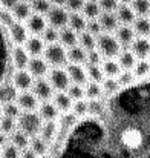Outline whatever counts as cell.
<instances>
[{"instance_id":"cell-47","label":"cell","mask_w":150,"mask_h":158,"mask_svg":"<svg viewBox=\"0 0 150 158\" xmlns=\"http://www.w3.org/2000/svg\"><path fill=\"white\" fill-rule=\"evenodd\" d=\"M20 154H22V151L18 148H15L12 143H6L2 148L0 158H20Z\"/></svg>"},{"instance_id":"cell-34","label":"cell","mask_w":150,"mask_h":158,"mask_svg":"<svg viewBox=\"0 0 150 158\" xmlns=\"http://www.w3.org/2000/svg\"><path fill=\"white\" fill-rule=\"evenodd\" d=\"M78 45L84 49V51H92V49H97V37L92 35L91 32L84 31V32H80L78 34Z\"/></svg>"},{"instance_id":"cell-59","label":"cell","mask_w":150,"mask_h":158,"mask_svg":"<svg viewBox=\"0 0 150 158\" xmlns=\"http://www.w3.org/2000/svg\"><path fill=\"white\" fill-rule=\"evenodd\" d=\"M20 2H25V3H29V5H31V3H32L34 0H20Z\"/></svg>"},{"instance_id":"cell-19","label":"cell","mask_w":150,"mask_h":158,"mask_svg":"<svg viewBox=\"0 0 150 158\" xmlns=\"http://www.w3.org/2000/svg\"><path fill=\"white\" fill-rule=\"evenodd\" d=\"M25 49L28 51V54L31 57H40L42 54L45 52L46 46H45V42L42 37L39 35H31L28 39V42L25 43Z\"/></svg>"},{"instance_id":"cell-22","label":"cell","mask_w":150,"mask_h":158,"mask_svg":"<svg viewBox=\"0 0 150 158\" xmlns=\"http://www.w3.org/2000/svg\"><path fill=\"white\" fill-rule=\"evenodd\" d=\"M52 103L55 105V107L58 109L60 114L64 112H71L72 110V98L66 94V92H55L52 97Z\"/></svg>"},{"instance_id":"cell-55","label":"cell","mask_w":150,"mask_h":158,"mask_svg":"<svg viewBox=\"0 0 150 158\" xmlns=\"http://www.w3.org/2000/svg\"><path fill=\"white\" fill-rule=\"evenodd\" d=\"M8 140H9V138L6 137V134H3V132L0 131V149H2V148H3L6 143H8Z\"/></svg>"},{"instance_id":"cell-24","label":"cell","mask_w":150,"mask_h":158,"mask_svg":"<svg viewBox=\"0 0 150 158\" xmlns=\"http://www.w3.org/2000/svg\"><path fill=\"white\" fill-rule=\"evenodd\" d=\"M116 58H118L116 61L120 63V66H121V69H123V71H133L135 64L138 63V60H136L135 54L132 52L130 49H123Z\"/></svg>"},{"instance_id":"cell-7","label":"cell","mask_w":150,"mask_h":158,"mask_svg":"<svg viewBox=\"0 0 150 158\" xmlns=\"http://www.w3.org/2000/svg\"><path fill=\"white\" fill-rule=\"evenodd\" d=\"M8 32H9V37L14 43V46H25V43L28 42V28L26 25H23L22 22H12L9 26H8Z\"/></svg>"},{"instance_id":"cell-43","label":"cell","mask_w":150,"mask_h":158,"mask_svg":"<svg viewBox=\"0 0 150 158\" xmlns=\"http://www.w3.org/2000/svg\"><path fill=\"white\" fill-rule=\"evenodd\" d=\"M66 94L72 98V102H77V100H83L86 97V92H84V86L83 85H77V83H71V86L67 88Z\"/></svg>"},{"instance_id":"cell-36","label":"cell","mask_w":150,"mask_h":158,"mask_svg":"<svg viewBox=\"0 0 150 158\" xmlns=\"http://www.w3.org/2000/svg\"><path fill=\"white\" fill-rule=\"evenodd\" d=\"M133 74L136 80H146L150 77V63L149 60H138V63L133 68Z\"/></svg>"},{"instance_id":"cell-54","label":"cell","mask_w":150,"mask_h":158,"mask_svg":"<svg viewBox=\"0 0 150 158\" xmlns=\"http://www.w3.org/2000/svg\"><path fill=\"white\" fill-rule=\"evenodd\" d=\"M20 158H40L31 148H26V149H23L22 151V154H20Z\"/></svg>"},{"instance_id":"cell-13","label":"cell","mask_w":150,"mask_h":158,"mask_svg":"<svg viewBox=\"0 0 150 158\" xmlns=\"http://www.w3.org/2000/svg\"><path fill=\"white\" fill-rule=\"evenodd\" d=\"M26 28L29 31L31 35H42L45 32V29L48 28V22L43 15L40 14H32L28 22H26Z\"/></svg>"},{"instance_id":"cell-21","label":"cell","mask_w":150,"mask_h":158,"mask_svg":"<svg viewBox=\"0 0 150 158\" xmlns=\"http://www.w3.org/2000/svg\"><path fill=\"white\" fill-rule=\"evenodd\" d=\"M58 131H60V127H58V121H45L39 135H40L46 143L52 144V143L55 141L57 135H58Z\"/></svg>"},{"instance_id":"cell-12","label":"cell","mask_w":150,"mask_h":158,"mask_svg":"<svg viewBox=\"0 0 150 158\" xmlns=\"http://www.w3.org/2000/svg\"><path fill=\"white\" fill-rule=\"evenodd\" d=\"M113 35L116 37L118 43H120L123 48H130L132 43H133L135 39H136V37H135L136 32H135L133 26H130V25H120V28L115 31Z\"/></svg>"},{"instance_id":"cell-48","label":"cell","mask_w":150,"mask_h":158,"mask_svg":"<svg viewBox=\"0 0 150 158\" xmlns=\"http://www.w3.org/2000/svg\"><path fill=\"white\" fill-rule=\"evenodd\" d=\"M22 114V109L18 107V105L14 102V103H8V105H3V115L6 117H11V118H18Z\"/></svg>"},{"instance_id":"cell-35","label":"cell","mask_w":150,"mask_h":158,"mask_svg":"<svg viewBox=\"0 0 150 158\" xmlns=\"http://www.w3.org/2000/svg\"><path fill=\"white\" fill-rule=\"evenodd\" d=\"M132 26L140 37L150 35V17H136V20L133 22Z\"/></svg>"},{"instance_id":"cell-3","label":"cell","mask_w":150,"mask_h":158,"mask_svg":"<svg viewBox=\"0 0 150 158\" xmlns=\"http://www.w3.org/2000/svg\"><path fill=\"white\" fill-rule=\"evenodd\" d=\"M97 49L101 52V55L106 58V60H110V58H115L118 57L121 52V45L118 43L116 37L113 34H107V32H103L97 37Z\"/></svg>"},{"instance_id":"cell-39","label":"cell","mask_w":150,"mask_h":158,"mask_svg":"<svg viewBox=\"0 0 150 158\" xmlns=\"http://www.w3.org/2000/svg\"><path fill=\"white\" fill-rule=\"evenodd\" d=\"M101 88H103V92H104L106 97H110V95L116 94V92L121 89L118 80H116V78H109V77H106V78L103 80Z\"/></svg>"},{"instance_id":"cell-40","label":"cell","mask_w":150,"mask_h":158,"mask_svg":"<svg viewBox=\"0 0 150 158\" xmlns=\"http://www.w3.org/2000/svg\"><path fill=\"white\" fill-rule=\"evenodd\" d=\"M86 72H87V77L91 78V81L103 83L104 72H103V68L100 64H86Z\"/></svg>"},{"instance_id":"cell-46","label":"cell","mask_w":150,"mask_h":158,"mask_svg":"<svg viewBox=\"0 0 150 158\" xmlns=\"http://www.w3.org/2000/svg\"><path fill=\"white\" fill-rule=\"evenodd\" d=\"M42 39H43V42H45L46 45L57 43V42L60 40V31L48 25V28H46V29H45V32L42 34Z\"/></svg>"},{"instance_id":"cell-1","label":"cell","mask_w":150,"mask_h":158,"mask_svg":"<svg viewBox=\"0 0 150 158\" xmlns=\"http://www.w3.org/2000/svg\"><path fill=\"white\" fill-rule=\"evenodd\" d=\"M5 23L0 20V85L11 80L12 78V49L14 46H11L12 40L9 37L8 28L5 29ZM14 45V43H12Z\"/></svg>"},{"instance_id":"cell-61","label":"cell","mask_w":150,"mask_h":158,"mask_svg":"<svg viewBox=\"0 0 150 158\" xmlns=\"http://www.w3.org/2000/svg\"><path fill=\"white\" fill-rule=\"evenodd\" d=\"M0 152H2V149H0Z\"/></svg>"},{"instance_id":"cell-57","label":"cell","mask_w":150,"mask_h":158,"mask_svg":"<svg viewBox=\"0 0 150 158\" xmlns=\"http://www.w3.org/2000/svg\"><path fill=\"white\" fill-rule=\"evenodd\" d=\"M120 2V5H130L133 0H118Z\"/></svg>"},{"instance_id":"cell-10","label":"cell","mask_w":150,"mask_h":158,"mask_svg":"<svg viewBox=\"0 0 150 158\" xmlns=\"http://www.w3.org/2000/svg\"><path fill=\"white\" fill-rule=\"evenodd\" d=\"M28 71L35 80L37 78H45L49 74V64L42 57H31L29 64H28Z\"/></svg>"},{"instance_id":"cell-2","label":"cell","mask_w":150,"mask_h":158,"mask_svg":"<svg viewBox=\"0 0 150 158\" xmlns=\"http://www.w3.org/2000/svg\"><path fill=\"white\" fill-rule=\"evenodd\" d=\"M43 123L45 121L42 120L39 112H22L17 118V129L25 132L29 138H32L40 134Z\"/></svg>"},{"instance_id":"cell-5","label":"cell","mask_w":150,"mask_h":158,"mask_svg":"<svg viewBox=\"0 0 150 158\" xmlns=\"http://www.w3.org/2000/svg\"><path fill=\"white\" fill-rule=\"evenodd\" d=\"M48 80L52 85L54 91L57 92H66L71 86V78L67 75V71L63 68H52L48 74Z\"/></svg>"},{"instance_id":"cell-31","label":"cell","mask_w":150,"mask_h":158,"mask_svg":"<svg viewBox=\"0 0 150 158\" xmlns=\"http://www.w3.org/2000/svg\"><path fill=\"white\" fill-rule=\"evenodd\" d=\"M101 12H103V9H101L98 2H86L84 6H83V11H81V14L87 20H98Z\"/></svg>"},{"instance_id":"cell-25","label":"cell","mask_w":150,"mask_h":158,"mask_svg":"<svg viewBox=\"0 0 150 158\" xmlns=\"http://www.w3.org/2000/svg\"><path fill=\"white\" fill-rule=\"evenodd\" d=\"M39 115L42 117L43 121H55L60 117V112L52 102H45L39 107Z\"/></svg>"},{"instance_id":"cell-16","label":"cell","mask_w":150,"mask_h":158,"mask_svg":"<svg viewBox=\"0 0 150 158\" xmlns=\"http://www.w3.org/2000/svg\"><path fill=\"white\" fill-rule=\"evenodd\" d=\"M130 51L135 54L136 58L146 60L150 57V39L147 37H136L130 46Z\"/></svg>"},{"instance_id":"cell-27","label":"cell","mask_w":150,"mask_h":158,"mask_svg":"<svg viewBox=\"0 0 150 158\" xmlns=\"http://www.w3.org/2000/svg\"><path fill=\"white\" fill-rule=\"evenodd\" d=\"M87 19L83 15V14H80V12H72L71 15H69V23H67V26L69 28H72L77 34H80V32H84L86 29H87Z\"/></svg>"},{"instance_id":"cell-8","label":"cell","mask_w":150,"mask_h":158,"mask_svg":"<svg viewBox=\"0 0 150 158\" xmlns=\"http://www.w3.org/2000/svg\"><path fill=\"white\" fill-rule=\"evenodd\" d=\"M32 92L34 95L40 100V102H49L54 97V88L49 83L48 78H37L34 81V86H32Z\"/></svg>"},{"instance_id":"cell-6","label":"cell","mask_w":150,"mask_h":158,"mask_svg":"<svg viewBox=\"0 0 150 158\" xmlns=\"http://www.w3.org/2000/svg\"><path fill=\"white\" fill-rule=\"evenodd\" d=\"M69 15H71V12L64 6H52V9L46 15V22H48L49 26H52V28H55V29L60 31V29H63V28L67 26Z\"/></svg>"},{"instance_id":"cell-14","label":"cell","mask_w":150,"mask_h":158,"mask_svg":"<svg viewBox=\"0 0 150 158\" xmlns=\"http://www.w3.org/2000/svg\"><path fill=\"white\" fill-rule=\"evenodd\" d=\"M66 71H67V75L71 78L72 83H77V85H83L86 86L87 85V72H86V68H83L81 64H72L69 63L66 66Z\"/></svg>"},{"instance_id":"cell-33","label":"cell","mask_w":150,"mask_h":158,"mask_svg":"<svg viewBox=\"0 0 150 158\" xmlns=\"http://www.w3.org/2000/svg\"><path fill=\"white\" fill-rule=\"evenodd\" d=\"M78 121V117L74 114V112H64V114H60L58 117V127L61 131H71Z\"/></svg>"},{"instance_id":"cell-53","label":"cell","mask_w":150,"mask_h":158,"mask_svg":"<svg viewBox=\"0 0 150 158\" xmlns=\"http://www.w3.org/2000/svg\"><path fill=\"white\" fill-rule=\"evenodd\" d=\"M101 52L98 49H92L87 52V63L86 64H100L101 63Z\"/></svg>"},{"instance_id":"cell-4","label":"cell","mask_w":150,"mask_h":158,"mask_svg":"<svg viewBox=\"0 0 150 158\" xmlns=\"http://www.w3.org/2000/svg\"><path fill=\"white\" fill-rule=\"evenodd\" d=\"M43 58L52 68H61L67 61V51L64 49V46L61 43H52V45L46 46V49L43 52Z\"/></svg>"},{"instance_id":"cell-42","label":"cell","mask_w":150,"mask_h":158,"mask_svg":"<svg viewBox=\"0 0 150 158\" xmlns=\"http://www.w3.org/2000/svg\"><path fill=\"white\" fill-rule=\"evenodd\" d=\"M0 131L3 134H6V135H11L14 131H17V120L3 115L0 118Z\"/></svg>"},{"instance_id":"cell-37","label":"cell","mask_w":150,"mask_h":158,"mask_svg":"<svg viewBox=\"0 0 150 158\" xmlns=\"http://www.w3.org/2000/svg\"><path fill=\"white\" fill-rule=\"evenodd\" d=\"M84 92H86L87 100H98L104 94L103 92V88H101V83H95V81H89L84 86Z\"/></svg>"},{"instance_id":"cell-20","label":"cell","mask_w":150,"mask_h":158,"mask_svg":"<svg viewBox=\"0 0 150 158\" xmlns=\"http://www.w3.org/2000/svg\"><path fill=\"white\" fill-rule=\"evenodd\" d=\"M32 8L29 3H25V2H18L14 5L12 8V17L15 22H28V19L32 15Z\"/></svg>"},{"instance_id":"cell-17","label":"cell","mask_w":150,"mask_h":158,"mask_svg":"<svg viewBox=\"0 0 150 158\" xmlns=\"http://www.w3.org/2000/svg\"><path fill=\"white\" fill-rule=\"evenodd\" d=\"M18 97L17 88L14 86L12 80H8L5 83L0 85V105H8V103H14Z\"/></svg>"},{"instance_id":"cell-49","label":"cell","mask_w":150,"mask_h":158,"mask_svg":"<svg viewBox=\"0 0 150 158\" xmlns=\"http://www.w3.org/2000/svg\"><path fill=\"white\" fill-rule=\"evenodd\" d=\"M104 107H106V102H103L101 98L89 100V114L87 115H100V114H103Z\"/></svg>"},{"instance_id":"cell-41","label":"cell","mask_w":150,"mask_h":158,"mask_svg":"<svg viewBox=\"0 0 150 158\" xmlns=\"http://www.w3.org/2000/svg\"><path fill=\"white\" fill-rule=\"evenodd\" d=\"M52 3L51 0H34L31 3V8H32V12L34 14H40V15H48L51 9H52Z\"/></svg>"},{"instance_id":"cell-56","label":"cell","mask_w":150,"mask_h":158,"mask_svg":"<svg viewBox=\"0 0 150 158\" xmlns=\"http://www.w3.org/2000/svg\"><path fill=\"white\" fill-rule=\"evenodd\" d=\"M51 3H52L54 6H66L67 0H51Z\"/></svg>"},{"instance_id":"cell-58","label":"cell","mask_w":150,"mask_h":158,"mask_svg":"<svg viewBox=\"0 0 150 158\" xmlns=\"http://www.w3.org/2000/svg\"><path fill=\"white\" fill-rule=\"evenodd\" d=\"M40 158H54L51 154H46V155H43V157H40Z\"/></svg>"},{"instance_id":"cell-51","label":"cell","mask_w":150,"mask_h":158,"mask_svg":"<svg viewBox=\"0 0 150 158\" xmlns=\"http://www.w3.org/2000/svg\"><path fill=\"white\" fill-rule=\"evenodd\" d=\"M87 0H67V3H66V9L72 14V12H80V11H83V6H84V3H86Z\"/></svg>"},{"instance_id":"cell-38","label":"cell","mask_w":150,"mask_h":158,"mask_svg":"<svg viewBox=\"0 0 150 158\" xmlns=\"http://www.w3.org/2000/svg\"><path fill=\"white\" fill-rule=\"evenodd\" d=\"M130 6L135 11L136 17H147V15H150V0H133L130 3Z\"/></svg>"},{"instance_id":"cell-11","label":"cell","mask_w":150,"mask_h":158,"mask_svg":"<svg viewBox=\"0 0 150 158\" xmlns=\"http://www.w3.org/2000/svg\"><path fill=\"white\" fill-rule=\"evenodd\" d=\"M39 102L40 100L34 95V92H29V91L20 92L17 100H15V103L22 109V112H35V110H39V107H40Z\"/></svg>"},{"instance_id":"cell-29","label":"cell","mask_w":150,"mask_h":158,"mask_svg":"<svg viewBox=\"0 0 150 158\" xmlns=\"http://www.w3.org/2000/svg\"><path fill=\"white\" fill-rule=\"evenodd\" d=\"M29 148H31L39 157H43V155L49 154L51 144L49 143H46L40 135H35V137L31 138V141H29Z\"/></svg>"},{"instance_id":"cell-50","label":"cell","mask_w":150,"mask_h":158,"mask_svg":"<svg viewBox=\"0 0 150 158\" xmlns=\"http://www.w3.org/2000/svg\"><path fill=\"white\" fill-rule=\"evenodd\" d=\"M103 9V12H115L120 6V2L118 0H100L98 2Z\"/></svg>"},{"instance_id":"cell-32","label":"cell","mask_w":150,"mask_h":158,"mask_svg":"<svg viewBox=\"0 0 150 158\" xmlns=\"http://www.w3.org/2000/svg\"><path fill=\"white\" fill-rule=\"evenodd\" d=\"M29 141H31V138L25 134V132H22V131H14L11 135H9V143H12L15 148H18L20 151H23V149H26V148H29Z\"/></svg>"},{"instance_id":"cell-9","label":"cell","mask_w":150,"mask_h":158,"mask_svg":"<svg viewBox=\"0 0 150 158\" xmlns=\"http://www.w3.org/2000/svg\"><path fill=\"white\" fill-rule=\"evenodd\" d=\"M11 80H12L14 86L17 88V91H20V92H26V91L32 89L34 81H35L34 77L29 74L28 69H23V71H14Z\"/></svg>"},{"instance_id":"cell-44","label":"cell","mask_w":150,"mask_h":158,"mask_svg":"<svg viewBox=\"0 0 150 158\" xmlns=\"http://www.w3.org/2000/svg\"><path fill=\"white\" fill-rule=\"evenodd\" d=\"M116 80L121 88H129L136 81V77H135L133 71H121V74L116 77Z\"/></svg>"},{"instance_id":"cell-26","label":"cell","mask_w":150,"mask_h":158,"mask_svg":"<svg viewBox=\"0 0 150 158\" xmlns=\"http://www.w3.org/2000/svg\"><path fill=\"white\" fill-rule=\"evenodd\" d=\"M67 61L72 63V64L87 63V51H84L80 45L67 48Z\"/></svg>"},{"instance_id":"cell-52","label":"cell","mask_w":150,"mask_h":158,"mask_svg":"<svg viewBox=\"0 0 150 158\" xmlns=\"http://www.w3.org/2000/svg\"><path fill=\"white\" fill-rule=\"evenodd\" d=\"M87 32H91L92 35H95V37H98L100 34H103V28H101L100 22L98 20H89L87 22V29H86Z\"/></svg>"},{"instance_id":"cell-28","label":"cell","mask_w":150,"mask_h":158,"mask_svg":"<svg viewBox=\"0 0 150 158\" xmlns=\"http://www.w3.org/2000/svg\"><path fill=\"white\" fill-rule=\"evenodd\" d=\"M60 43L63 46H66V48L77 46L78 45V34L72 28L66 26V28L60 29Z\"/></svg>"},{"instance_id":"cell-15","label":"cell","mask_w":150,"mask_h":158,"mask_svg":"<svg viewBox=\"0 0 150 158\" xmlns=\"http://www.w3.org/2000/svg\"><path fill=\"white\" fill-rule=\"evenodd\" d=\"M29 54L25 49V46H14L12 49V64H14V69L15 71H23V69H28V64H29Z\"/></svg>"},{"instance_id":"cell-23","label":"cell","mask_w":150,"mask_h":158,"mask_svg":"<svg viewBox=\"0 0 150 158\" xmlns=\"http://www.w3.org/2000/svg\"><path fill=\"white\" fill-rule=\"evenodd\" d=\"M115 14L121 25H133V22L136 20V14L130 5H120L118 9L115 11Z\"/></svg>"},{"instance_id":"cell-18","label":"cell","mask_w":150,"mask_h":158,"mask_svg":"<svg viewBox=\"0 0 150 158\" xmlns=\"http://www.w3.org/2000/svg\"><path fill=\"white\" fill-rule=\"evenodd\" d=\"M98 22L103 28V32H107V34H112L120 28V20L115 12H101Z\"/></svg>"},{"instance_id":"cell-30","label":"cell","mask_w":150,"mask_h":158,"mask_svg":"<svg viewBox=\"0 0 150 158\" xmlns=\"http://www.w3.org/2000/svg\"><path fill=\"white\" fill-rule=\"evenodd\" d=\"M101 68H103L104 77H109V78H116V77L121 74V71H123L121 66H120V63H118L116 60H113V58L104 60L103 64H101Z\"/></svg>"},{"instance_id":"cell-45","label":"cell","mask_w":150,"mask_h":158,"mask_svg":"<svg viewBox=\"0 0 150 158\" xmlns=\"http://www.w3.org/2000/svg\"><path fill=\"white\" fill-rule=\"evenodd\" d=\"M72 112L78 117V118H83V117H86L87 114H89V102L87 100H77V102H74V105H72Z\"/></svg>"},{"instance_id":"cell-60","label":"cell","mask_w":150,"mask_h":158,"mask_svg":"<svg viewBox=\"0 0 150 158\" xmlns=\"http://www.w3.org/2000/svg\"><path fill=\"white\" fill-rule=\"evenodd\" d=\"M149 63H150V57H149Z\"/></svg>"}]
</instances>
